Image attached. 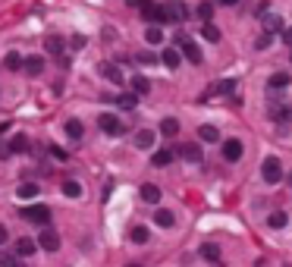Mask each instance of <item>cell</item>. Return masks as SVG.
<instances>
[{"mask_svg": "<svg viewBox=\"0 0 292 267\" xmlns=\"http://www.w3.org/2000/svg\"><path fill=\"white\" fill-rule=\"evenodd\" d=\"M22 217H25L28 223L44 226V223L50 220V207H47V204H28V207H22Z\"/></svg>", "mask_w": 292, "mask_h": 267, "instance_id": "6da1fadb", "label": "cell"}, {"mask_svg": "<svg viewBox=\"0 0 292 267\" xmlns=\"http://www.w3.org/2000/svg\"><path fill=\"white\" fill-rule=\"evenodd\" d=\"M261 176H264V183L267 186H277L283 180V167H280V160L277 157H267L264 160V167H261Z\"/></svg>", "mask_w": 292, "mask_h": 267, "instance_id": "7a4b0ae2", "label": "cell"}, {"mask_svg": "<svg viewBox=\"0 0 292 267\" xmlns=\"http://www.w3.org/2000/svg\"><path fill=\"white\" fill-rule=\"evenodd\" d=\"M163 10H167V22H186L189 19V7L182 0H167Z\"/></svg>", "mask_w": 292, "mask_h": 267, "instance_id": "3957f363", "label": "cell"}, {"mask_svg": "<svg viewBox=\"0 0 292 267\" xmlns=\"http://www.w3.org/2000/svg\"><path fill=\"white\" fill-rule=\"evenodd\" d=\"M176 154L186 157L189 164H201V160H205V151H201V145H198V141H186V145H179Z\"/></svg>", "mask_w": 292, "mask_h": 267, "instance_id": "277c9868", "label": "cell"}, {"mask_svg": "<svg viewBox=\"0 0 292 267\" xmlns=\"http://www.w3.org/2000/svg\"><path fill=\"white\" fill-rule=\"evenodd\" d=\"M141 19L148 25H163L167 22V10L157 7V4H148V7H141Z\"/></svg>", "mask_w": 292, "mask_h": 267, "instance_id": "5b68a950", "label": "cell"}, {"mask_svg": "<svg viewBox=\"0 0 292 267\" xmlns=\"http://www.w3.org/2000/svg\"><path fill=\"white\" fill-rule=\"evenodd\" d=\"M98 126H101L107 135H120V132H123V120H120L116 113H101V116H98Z\"/></svg>", "mask_w": 292, "mask_h": 267, "instance_id": "8992f818", "label": "cell"}, {"mask_svg": "<svg viewBox=\"0 0 292 267\" xmlns=\"http://www.w3.org/2000/svg\"><path fill=\"white\" fill-rule=\"evenodd\" d=\"M242 141L239 138H226L223 141V160H229V164H236V160H242Z\"/></svg>", "mask_w": 292, "mask_h": 267, "instance_id": "52a82bcc", "label": "cell"}, {"mask_svg": "<svg viewBox=\"0 0 292 267\" xmlns=\"http://www.w3.org/2000/svg\"><path fill=\"white\" fill-rule=\"evenodd\" d=\"M182 57H186L189 63H195V66H198V63H205V53H201V47H198L195 41H189V38L182 41Z\"/></svg>", "mask_w": 292, "mask_h": 267, "instance_id": "ba28073f", "label": "cell"}, {"mask_svg": "<svg viewBox=\"0 0 292 267\" xmlns=\"http://www.w3.org/2000/svg\"><path fill=\"white\" fill-rule=\"evenodd\" d=\"M38 245L44 248V252H57V248H60V236L53 233V229H41V236H38Z\"/></svg>", "mask_w": 292, "mask_h": 267, "instance_id": "9c48e42d", "label": "cell"}, {"mask_svg": "<svg viewBox=\"0 0 292 267\" xmlns=\"http://www.w3.org/2000/svg\"><path fill=\"white\" fill-rule=\"evenodd\" d=\"M289 85H292V76L289 73H273L267 79V88H273V92H283V88H289Z\"/></svg>", "mask_w": 292, "mask_h": 267, "instance_id": "30bf717a", "label": "cell"}, {"mask_svg": "<svg viewBox=\"0 0 292 267\" xmlns=\"http://www.w3.org/2000/svg\"><path fill=\"white\" fill-rule=\"evenodd\" d=\"M160 63H163V66H167V69H176V66L182 63V53H179L176 47H167V50H163V53H160Z\"/></svg>", "mask_w": 292, "mask_h": 267, "instance_id": "8fae6325", "label": "cell"}, {"mask_svg": "<svg viewBox=\"0 0 292 267\" xmlns=\"http://www.w3.org/2000/svg\"><path fill=\"white\" fill-rule=\"evenodd\" d=\"M141 201H144V204H157V201H160V186H154V183L141 186Z\"/></svg>", "mask_w": 292, "mask_h": 267, "instance_id": "7c38bea8", "label": "cell"}, {"mask_svg": "<svg viewBox=\"0 0 292 267\" xmlns=\"http://www.w3.org/2000/svg\"><path fill=\"white\" fill-rule=\"evenodd\" d=\"M35 248H38V242H35V239H16V255H19V258L35 255Z\"/></svg>", "mask_w": 292, "mask_h": 267, "instance_id": "4fadbf2b", "label": "cell"}, {"mask_svg": "<svg viewBox=\"0 0 292 267\" xmlns=\"http://www.w3.org/2000/svg\"><path fill=\"white\" fill-rule=\"evenodd\" d=\"M236 92V82L232 79H223V82H214V88L208 92V98H214V95H232Z\"/></svg>", "mask_w": 292, "mask_h": 267, "instance_id": "5bb4252c", "label": "cell"}, {"mask_svg": "<svg viewBox=\"0 0 292 267\" xmlns=\"http://www.w3.org/2000/svg\"><path fill=\"white\" fill-rule=\"evenodd\" d=\"M4 66L10 69V73H16V69H25V57H22V53H7V60H4Z\"/></svg>", "mask_w": 292, "mask_h": 267, "instance_id": "9a60e30c", "label": "cell"}, {"mask_svg": "<svg viewBox=\"0 0 292 267\" xmlns=\"http://www.w3.org/2000/svg\"><path fill=\"white\" fill-rule=\"evenodd\" d=\"M63 132L69 135V138H82V132H85V126H82V120H66V126H63Z\"/></svg>", "mask_w": 292, "mask_h": 267, "instance_id": "2e32d148", "label": "cell"}, {"mask_svg": "<svg viewBox=\"0 0 292 267\" xmlns=\"http://www.w3.org/2000/svg\"><path fill=\"white\" fill-rule=\"evenodd\" d=\"M286 223H289V214H286V211H273L270 217H267V226H270V229H283Z\"/></svg>", "mask_w": 292, "mask_h": 267, "instance_id": "e0dca14e", "label": "cell"}, {"mask_svg": "<svg viewBox=\"0 0 292 267\" xmlns=\"http://www.w3.org/2000/svg\"><path fill=\"white\" fill-rule=\"evenodd\" d=\"M201 258H205V261H211V264H217V261H220V245L205 242V245H201Z\"/></svg>", "mask_w": 292, "mask_h": 267, "instance_id": "ac0fdd59", "label": "cell"}, {"mask_svg": "<svg viewBox=\"0 0 292 267\" xmlns=\"http://www.w3.org/2000/svg\"><path fill=\"white\" fill-rule=\"evenodd\" d=\"M41 69H44V60L35 53V57H25V73L28 76H41Z\"/></svg>", "mask_w": 292, "mask_h": 267, "instance_id": "d6986e66", "label": "cell"}, {"mask_svg": "<svg viewBox=\"0 0 292 267\" xmlns=\"http://www.w3.org/2000/svg\"><path fill=\"white\" fill-rule=\"evenodd\" d=\"M154 138H157V135H154V132H151V129H141V132H138V135H135V145H138V148H141V151H148V148H151V145H154Z\"/></svg>", "mask_w": 292, "mask_h": 267, "instance_id": "ffe728a7", "label": "cell"}, {"mask_svg": "<svg viewBox=\"0 0 292 267\" xmlns=\"http://www.w3.org/2000/svg\"><path fill=\"white\" fill-rule=\"evenodd\" d=\"M151 164H154V167H167V164H173V151H170V148H160V151H154Z\"/></svg>", "mask_w": 292, "mask_h": 267, "instance_id": "44dd1931", "label": "cell"}, {"mask_svg": "<svg viewBox=\"0 0 292 267\" xmlns=\"http://www.w3.org/2000/svg\"><path fill=\"white\" fill-rule=\"evenodd\" d=\"M179 132V120L176 116H163L160 120V135H176Z\"/></svg>", "mask_w": 292, "mask_h": 267, "instance_id": "7402d4cb", "label": "cell"}, {"mask_svg": "<svg viewBox=\"0 0 292 267\" xmlns=\"http://www.w3.org/2000/svg\"><path fill=\"white\" fill-rule=\"evenodd\" d=\"M101 73H104L107 79H110L113 85H123V73H120V66H113V63H104V66H101Z\"/></svg>", "mask_w": 292, "mask_h": 267, "instance_id": "603a6c76", "label": "cell"}, {"mask_svg": "<svg viewBox=\"0 0 292 267\" xmlns=\"http://www.w3.org/2000/svg\"><path fill=\"white\" fill-rule=\"evenodd\" d=\"M63 195L66 198H82V183L79 180H66L63 183Z\"/></svg>", "mask_w": 292, "mask_h": 267, "instance_id": "cb8c5ba5", "label": "cell"}, {"mask_svg": "<svg viewBox=\"0 0 292 267\" xmlns=\"http://www.w3.org/2000/svg\"><path fill=\"white\" fill-rule=\"evenodd\" d=\"M148 92H151V82L144 79V76H135V79H132V95H141V98H144Z\"/></svg>", "mask_w": 292, "mask_h": 267, "instance_id": "d4e9b609", "label": "cell"}, {"mask_svg": "<svg viewBox=\"0 0 292 267\" xmlns=\"http://www.w3.org/2000/svg\"><path fill=\"white\" fill-rule=\"evenodd\" d=\"M10 151H13V154L28 151V138H25V135H13V138H10Z\"/></svg>", "mask_w": 292, "mask_h": 267, "instance_id": "484cf974", "label": "cell"}, {"mask_svg": "<svg viewBox=\"0 0 292 267\" xmlns=\"http://www.w3.org/2000/svg\"><path fill=\"white\" fill-rule=\"evenodd\" d=\"M144 41H148V44H160V41H163V28H160V25H148Z\"/></svg>", "mask_w": 292, "mask_h": 267, "instance_id": "4316f807", "label": "cell"}, {"mask_svg": "<svg viewBox=\"0 0 292 267\" xmlns=\"http://www.w3.org/2000/svg\"><path fill=\"white\" fill-rule=\"evenodd\" d=\"M129 239H132L135 245H144V242L151 239V233H148V229H144V226H132V233H129Z\"/></svg>", "mask_w": 292, "mask_h": 267, "instance_id": "83f0119b", "label": "cell"}, {"mask_svg": "<svg viewBox=\"0 0 292 267\" xmlns=\"http://www.w3.org/2000/svg\"><path fill=\"white\" fill-rule=\"evenodd\" d=\"M283 22H280V16H273V13H264V32H280Z\"/></svg>", "mask_w": 292, "mask_h": 267, "instance_id": "f1b7e54d", "label": "cell"}, {"mask_svg": "<svg viewBox=\"0 0 292 267\" xmlns=\"http://www.w3.org/2000/svg\"><path fill=\"white\" fill-rule=\"evenodd\" d=\"M201 35H205V41H220V28H217L214 22H205V28H201Z\"/></svg>", "mask_w": 292, "mask_h": 267, "instance_id": "f546056e", "label": "cell"}, {"mask_svg": "<svg viewBox=\"0 0 292 267\" xmlns=\"http://www.w3.org/2000/svg\"><path fill=\"white\" fill-rule=\"evenodd\" d=\"M198 135H201V141H217V138H220V132H217V126H208V123H205L201 129H198Z\"/></svg>", "mask_w": 292, "mask_h": 267, "instance_id": "4dcf8cb0", "label": "cell"}, {"mask_svg": "<svg viewBox=\"0 0 292 267\" xmlns=\"http://www.w3.org/2000/svg\"><path fill=\"white\" fill-rule=\"evenodd\" d=\"M44 47H47V53H60L63 50V38L60 35H50V38L44 41Z\"/></svg>", "mask_w": 292, "mask_h": 267, "instance_id": "1f68e13d", "label": "cell"}, {"mask_svg": "<svg viewBox=\"0 0 292 267\" xmlns=\"http://www.w3.org/2000/svg\"><path fill=\"white\" fill-rule=\"evenodd\" d=\"M38 192H41L38 183H25V186H19V198H35Z\"/></svg>", "mask_w": 292, "mask_h": 267, "instance_id": "d6a6232c", "label": "cell"}, {"mask_svg": "<svg viewBox=\"0 0 292 267\" xmlns=\"http://www.w3.org/2000/svg\"><path fill=\"white\" fill-rule=\"evenodd\" d=\"M154 220H157V226H173V223H176V217H173L170 211H157Z\"/></svg>", "mask_w": 292, "mask_h": 267, "instance_id": "836d02e7", "label": "cell"}, {"mask_svg": "<svg viewBox=\"0 0 292 267\" xmlns=\"http://www.w3.org/2000/svg\"><path fill=\"white\" fill-rule=\"evenodd\" d=\"M195 13L201 16L205 22H211V16H214V4H211V0H205V4H198V10H195Z\"/></svg>", "mask_w": 292, "mask_h": 267, "instance_id": "e575fe53", "label": "cell"}, {"mask_svg": "<svg viewBox=\"0 0 292 267\" xmlns=\"http://www.w3.org/2000/svg\"><path fill=\"white\" fill-rule=\"evenodd\" d=\"M135 98H138V95H116L113 101H116L120 107H126V110H132V107H135Z\"/></svg>", "mask_w": 292, "mask_h": 267, "instance_id": "d590c367", "label": "cell"}, {"mask_svg": "<svg viewBox=\"0 0 292 267\" xmlns=\"http://www.w3.org/2000/svg\"><path fill=\"white\" fill-rule=\"evenodd\" d=\"M0 267H25L16 255H0Z\"/></svg>", "mask_w": 292, "mask_h": 267, "instance_id": "8d00e7d4", "label": "cell"}, {"mask_svg": "<svg viewBox=\"0 0 292 267\" xmlns=\"http://www.w3.org/2000/svg\"><path fill=\"white\" fill-rule=\"evenodd\" d=\"M270 44H273V32H264V35H261V38H258V41H254V47H258V50H267Z\"/></svg>", "mask_w": 292, "mask_h": 267, "instance_id": "74e56055", "label": "cell"}, {"mask_svg": "<svg viewBox=\"0 0 292 267\" xmlns=\"http://www.w3.org/2000/svg\"><path fill=\"white\" fill-rule=\"evenodd\" d=\"M138 63L141 66H151V63H157V57H154L151 50H144V53H138Z\"/></svg>", "mask_w": 292, "mask_h": 267, "instance_id": "f35d334b", "label": "cell"}, {"mask_svg": "<svg viewBox=\"0 0 292 267\" xmlns=\"http://www.w3.org/2000/svg\"><path fill=\"white\" fill-rule=\"evenodd\" d=\"M72 47H85V35H76V38H72Z\"/></svg>", "mask_w": 292, "mask_h": 267, "instance_id": "ab89813d", "label": "cell"}, {"mask_svg": "<svg viewBox=\"0 0 292 267\" xmlns=\"http://www.w3.org/2000/svg\"><path fill=\"white\" fill-rule=\"evenodd\" d=\"M10 154H13V151H10V145H0V160H7Z\"/></svg>", "mask_w": 292, "mask_h": 267, "instance_id": "60d3db41", "label": "cell"}, {"mask_svg": "<svg viewBox=\"0 0 292 267\" xmlns=\"http://www.w3.org/2000/svg\"><path fill=\"white\" fill-rule=\"evenodd\" d=\"M7 239H10V233H7V226H4V223H0V245H4Z\"/></svg>", "mask_w": 292, "mask_h": 267, "instance_id": "b9f144b4", "label": "cell"}, {"mask_svg": "<svg viewBox=\"0 0 292 267\" xmlns=\"http://www.w3.org/2000/svg\"><path fill=\"white\" fill-rule=\"evenodd\" d=\"M50 154L57 157V160H66V154H63V148H50Z\"/></svg>", "mask_w": 292, "mask_h": 267, "instance_id": "7bdbcfd3", "label": "cell"}, {"mask_svg": "<svg viewBox=\"0 0 292 267\" xmlns=\"http://www.w3.org/2000/svg\"><path fill=\"white\" fill-rule=\"evenodd\" d=\"M283 41H286V44L292 47V28H283Z\"/></svg>", "mask_w": 292, "mask_h": 267, "instance_id": "ee69618b", "label": "cell"}, {"mask_svg": "<svg viewBox=\"0 0 292 267\" xmlns=\"http://www.w3.org/2000/svg\"><path fill=\"white\" fill-rule=\"evenodd\" d=\"M151 0H129V7H148Z\"/></svg>", "mask_w": 292, "mask_h": 267, "instance_id": "f6af8a7d", "label": "cell"}, {"mask_svg": "<svg viewBox=\"0 0 292 267\" xmlns=\"http://www.w3.org/2000/svg\"><path fill=\"white\" fill-rule=\"evenodd\" d=\"M220 4H223V7H236V4H239V0H220Z\"/></svg>", "mask_w": 292, "mask_h": 267, "instance_id": "bcb514c9", "label": "cell"}, {"mask_svg": "<svg viewBox=\"0 0 292 267\" xmlns=\"http://www.w3.org/2000/svg\"><path fill=\"white\" fill-rule=\"evenodd\" d=\"M286 180H289V186H292V170H289V176H286Z\"/></svg>", "mask_w": 292, "mask_h": 267, "instance_id": "7dc6e473", "label": "cell"}, {"mask_svg": "<svg viewBox=\"0 0 292 267\" xmlns=\"http://www.w3.org/2000/svg\"><path fill=\"white\" fill-rule=\"evenodd\" d=\"M126 267H141V264H126Z\"/></svg>", "mask_w": 292, "mask_h": 267, "instance_id": "c3c4849f", "label": "cell"}, {"mask_svg": "<svg viewBox=\"0 0 292 267\" xmlns=\"http://www.w3.org/2000/svg\"><path fill=\"white\" fill-rule=\"evenodd\" d=\"M289 120H292V107H289Z\"/></svg>", "mask_w": 292, "mask_h": 267, "instance_id": "681fc988", "label": "cell"}]
</instances>
